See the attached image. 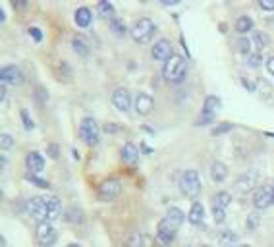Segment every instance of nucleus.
<instances>
[{"mask_svg": "<svg viewBox=\"0 0 274 247\" xmlns=\"http://www.w3.org/2000/svg\"><path fill=\"white\" fill-rule=\"evenodd\" d=\"M162 75L168 83H182L187 78V62L184 56L174 54L164 62Z\"/></svg>", "mask_w": 274, "mask_h": 247, "instance_id": "obj_1", "label": "nucleus"}, {"mask_svg": "<svg viewBox=\"0 0 274 247\" xmlns=\"http://www.w3.org/2000/svg\"><path fill=\"white\" fill-rule=\"evenodd\" d=\"M154 31H156V24H154L151 17H139L135 24L131 25L129 35H131V39L135 41V43H139V45H147V43L153 41Z\"/></svg>", "mask_w": 274, "mask_h": 247, "instance_id": "obj_2", "label": "nucleus"}, {"mask_svg": "<svg viewBox=\"0 0 274 247\" xmlns=\"http://www.w3.org/2000/svg\"><path fill=\"white\" fill-rule=\"evenodd\" d=\"M80 137L83 139V143L89 145V147L99 145V139H101V128H99L97 120L91 118V116H85V118L81 120Z\"/></svg>", "mask_w": 274, "mask_h": 247, "instance_id": "obj_3", "label": "nucleus"}, {"mask_svg": "<svg viewBox=\"0 0 274 247\" xmlns=\"http://www.w3.org/2000/svg\"><path fill=\"white\" fill-rule=\"evenodd\" d=\"M180 189L186 197L195 199L201 193V178L197 174V170H186L180 178Z\"/></svg>", "mask_w": 274, "mask_h": 247, "instance_id": "obj_4", "label": "nucleus"}, {"mask_svg": "<svg viewBox=\"0 0 274 247\" xmlns=\"http://www.w3.org/2000/svg\"><path fill=\"white\" fill-rule=\"evenodd\" d=\"M35 239H37V243H39L41 247H52L58 239V232L49 220H47V222H37Z\"/></svg>", "mask_w": 274, "mask_h": 247, "instance_id": "obj_5", "label": "nucleus"}, {"mask_svg": "<svg viewBox=\"0 0 274 247\" xmlns=\"http://www.w3.org/2000/svg\"><path fill=\"white\" fill-rule=\"evenodd\" d=\"M120 193H122V182L120 180H116V178H108V180H105V182H101L97 195L103 203H110V201L116 199Z\"/></svg>", "mask_w": 274, "mask_h": 247, "instance_id": "obj_6", "label": "nucleus"}, {"mask_svg": "<svg viewBox=\"0 0 274 247\" xmlns=\"http://www.w3.org/2000/svg\"><path fill=\"white\" fill-rule=\"evenodd\" d=\"M176 234H178V228L174 224H170L166 218H162L159 226H156V243L161 247H168L174 243V239H176Z\"/></svg>", "mask_w": 274, "mask_h": 247, "instance_id": "obj_7", "label": "nucleus"}, {"mask_svg": "<svg viewBox=\"0 0 274 247\" xmlns=\"http://www.w3.org/2000/svg\"><path fill=\"white\" fill-rule=\"evenodd\" d=\"M27 213L37 222H47L49 220V208H47L45 197H31V199L27 201Z\"/></svg>", "mask_w": 274, "mask_h": 247, "instance_id": "obj_8", "label": "nucleus"}, {"mask_svg": "<svg viewBox=\"0 0 274 247\" xmlns=\"http://www.w3.org/2000/svg\"><path fill=\"white\" fill-rule=\"evenodd\" d=\"M272 205V189H270V183L265 185H259L257 189L253 192V207L257 211H265Z\"/></svg>", "mask_w": 274, "mask_h": 247, "instance_id": "obj_9", "label": "nucleus"}, {"mask_svg": "<svg viewBox=\"0 0 274 247\" xmlns=\"http://www.w3.org/2000/svg\"><path fill=\"white\" fill-rule=\"evenodd\" d=\"M151 56L159 62H166L168 58L174 56V45L168 39H159L151 48Z\"/></svg>", "mask_w": 274, "mask_h": 247, "instance_id": "obj_10", "label": "nucleus"}, {"mask_svg": "<svg viewBox=\"0 0 274 247\" xmlns=\"http://www.w3.org/2000/svg\"><path fill=\"white\" fill-rule=\"evenodd\" d=\"M0 83H4V85H22L24 83V73L14 64L4 66L0 70Z\"/></svg>", "mask_w": 274, "mask_h": 247, "instance_id": "obj_11", "label": "nucleus"}, {"mask_svg": "<svg viewBox=\"0 0 274 247\" xmlns=\"http://www.w3.org/2000/svg\"><path fill=\"white\" fill-rule=\"evenodd\" d=\"M133 108L139 116H149L154 110V99L147 93H137L133 99Z\"/></svg>", "mask_w": 274, "mask_h": 247, "instance_id": "obj_12", "label": "nucleus"}, {"mask_svg": "<svg viewBox=\"0 0 274 247\" xmlns=\"http://www.w3.org/2000/svg\"><path fill=\"white\" fill-rule=\"evenodd\" d=\"M112 104L118 112H129L131 108V95L126 87H118L112 93Z\"/></svg>", "mask_w": 274, "mask_h": 247, "instance_id": "obj_13", "label": "nucleus"}, {"mask_svg": "<svg viewBox=\"0 0 274 247\" xmlns=\"http://www.w3.org/2000/svg\"><path fill=\"white\" fill-rule=\"evenodd\" d=\"M25 166H27V170H29L31 174H41V172L45 170V159H43V155L37 151L27 153V157H25Z\"/></svg>", "mask_w": 274, "mask_h": 247, "instance_id": "obj_14", "label": "nucleus"}, {"mask_svg": "<svg viewBox=\"0 0 274 247\" xmlns=\"http://www.w3.org/2000/svg\"><path fill=\"white\" fill-rule=\"evenodd\" d=\"M257 178L259 174L255 170H251V172H245L243 176H240V180H238V189L242 193H249L253 189H257L255 185H257Z\"/></svg>", "mask_w": 274, "mask_h": 247, "instance_id": "obj_15", "label": "nucleus"}, {"mask_svg": "<svg viewBox=\"0 0 274 247\" xmlns=\"http://www.w3.org/2000/svg\"><path fill=\"white\" fill-rule=\"evenodd\" d=\"M228 178V166L222 160H214L210 164V180L214 183H222Z\"/></svg>", "mask_w": 274, "mask_h": 247, "instance_id": "obj_16", "label": "nucleus"}, {"mask_svg": "<svg viewBox=\"0 0 274 247\" xmlns=\"http://www.w3.org/2000/svg\"><path fill=\"white\" fill-rule=\"evenodd\" d=\"M73 22H75V25L77 27H89L91 25V22H93V12L87 8V6H81V8L75 10V14H73Z\"/></svg>", "mask_w": 274, "mask_h": 247, "instance_id": "obj_17", "label": "nucleus"}, {"mask_svg": "<svg viewBox=\"0 0 274 247\" xmlns=\"http://www.w3.org/2000/svg\"><path fill=\"white\" fill-rule=\"evenodd\" d=\"M122 160L126 162V164H129V166H133V164H137V160H139V149H137L133 143H126L124 147H122Z\"/></svg>", "mask_w": 274, "mask_h": 247, "instance_id": "obj_18", "label": "nucleus"}, {"mask_svg": "<svg viewBox=\"0 0 274 247\" xmlns=\"http://www.w3.org/2000/svg\"><path fill=\"white\" fill-rule=\"evenodd\" d=\"M187 220L193 224V226H199V224H203V220H205V207H203V203L195 201L193 205H191V208H189Z\"/></svg>", "mask_w": 274, "mask_h": 247, "instance_id": "obj_19", "label": "nucleus"}, {"mask_svg": "<svg viewBox=\"0 0 274 247\" xmlns=\"http://www.w3.org/2000/svg\"><path fill=\"white\" fill-rule=\"evenodd\" d=\"M45 201H47V208H49V222L56 220L60 216V211H62V201L58 199L56 195H47Z\"/></svg>", "mask_w": 274, "mask_h": 247, "instance_id": "obj_20", "label": "nucleus"}, {"mask_svg": "<svg viewBox=\"0 0 274 247\" xmlns=\"http://www.w3.org/2000/svg\"><path fill=\"white\" fill-rule=\"evenodd\" d=\"M72 47H73V52H75V54H80L81 58L89 56V52H91V47H89L87 39H85L83 35H75V37H73Z\"/></svg>", "mask_w": 274, "mask_h": 247, "instance_id": "obj_21", "label": "nucleus"}, {"mask_svg": "<svg viewBox=\"0 0 274 247\" xmlns=\"http://www.w3.org/2000/svg\"><path fill=\"white\" fill-rule=\"evenodd\" d=\"M166 220H168L170 224H174L178 230H180V226L186 222V213L182 211V208H178V207H170L168 208V213H166V216H164Z\"/></svg>", "mask_w": 274, "mask_h": 247, "instance_id": "obj_22", "label": "nucleus"}, {"mask_svg": "<svg viewBox=\"0 0 274 247\" xmlns=\"http://www.w3.org/2000/svg\"><path fill=\"white\" fill-rule=\"evenodd\" d=\"M220 106H222V101L214 95H209L205 99V103H203V114H209V116H217V112L220 110Z\"/></svg>", "mask_w": 274, "mask_h": 247, "instance_id": "obj_23", "label": "nucleus"}, {"mask_svg": "<svg viewBox=\"0 0 274 247\" xmlns=\"http://www.w3.org/2000/svg\"><path fill=\"white\" fill-rule=\"evenodd\" d=\"M153 245V241L151 238L143 234V232H133L131 236H129V241H128V247H151Z\"/></svg>", "mask_w": 274, "mask_h": 247, "instance_id": "obj_24", "label": "nucleus"}, {"mask_svg": "<svg viewBox=\"0 0 274 247\" xmlns=\"http://www.w3.org/2000/svg\"><path fill=\"white\" fill-rule=\"evenodd\" d=\"M251 43H253V47H255V52H261V50H265V48L270 45V39H268V35H266L265 31L255 29V31H253V37H251Z\"/></svg>", "mask_w": 274, "mask_h": 247, "instance_id": "obj_25", "label": "nucleus"}, {"mask_svg": "<svg viewBox=\"0 0 274 247\" xmlns=\"http://www.w3.org/2000/svg\"><path fill=\"white\" fill-rule=\"evenodd\" d=\"M108 24H110V31H112L116 37H126V33H128V25H126V22H124L120 16L110 17V20H108Z\"/></svg>", "mask_w": 274, "mask_h": 247, "instance_id": "obj_26", "label": "nucleus"}, {"mask_svg": "<svg viewBox=\"0 0 274 247\" xmlns=\"http://www.w3.org/2000/svg\"><path fill=\"white\" fill-rule=\"evenodd\" d=\"M236 31L240 33V35H245V33L249 31H255L253 29V20H251L249 16H240L238 20H236Z\"/></svg>", "mask_w": 274, "mask_h": 247, "instance_id": "obj_27", "label": "nucleus"}, {"mask_svg": "<svg viewBox=\"0 0 274 247\" xmlns=\"http://www.w3.org/2000/svg\"><path fill=\"white\" fill-rule=\"evenodd\" d=\"M97 8H99V12H101V16H105V17H114L116 14H114V4L112 2H108V0H101L97 4Z\"/></svg>", "mask_w": 274, "mask_h": 247, "instance_id": "obj_28", "label": "nucleus"}, {"mask_svg": "<svg viewBox=\"0 0 274 247\" xmlns=\"http://www.w3.org/2000/svg\"><path fill=\"white\" fill-rule=\"evenodd\" d=\"M230 203H232V195L228 192H220L214 195V207H220L226 211V207H228Z\"/></svg>", "mask_w": 274, "mask_h": 247, "instance_id": "obj_29", "label": "nucleus"}, {"mask_svg": "<svg viewBox=\"0 0 274 247\" xmlns=\"http://www.w3.org/2000/svg\"><path fill=\"white\" fill-rule=\"evenodd\" d=\"M25 180H27V182H31L33 185L41 187V189H50V183L47 182V180L39 178L37 174H31V172H27V174H25Z\"/></svg>", "mask_w": 274, "mask_h": 247, "instance_id": "obj_30", "label": "nucleus"}, {"mask_svg": "<svg viewBox=\"0 0 274 247\" xmlns=\"http://www.w3.org/2000/svg\"><path fill=\"white\" fill-rule=\"evenodd\" d=\"M238 239V234H234L232 230H224L222 234H220V238H218V241H220V245H234V241Z\"/></svg>", "mask_w": 274, "mask_h": 247, "instance_id": "obj_31", "label": "nucleus"}, {"mask_svg": "<svg viewBox=\"0 0 274 247\" xmlns=\"http://www.w3.org/2000/svg\"><path fill=\"white\" fill-rule=\"evenodd\" d=\"M251 47H253V43H251L247 37H240V39H238V50H240L242 54L249 56L251 52H255V50H253Z\"/></svg>", "mask_w": 274, "mask_h": 247, "instance_id": "obj_32", "label": "nucleus"}, {"mask_svg": "<svg viewBox=\"0 0 274 247\" xmlns=\"http://www.w3.org/2000/svg\"><path fill=\"white\" fill-rule=\"evenodd\" d=\"M245 60H247V66H249V68H259V66L265 62L261 52H251L249 56H245Z\"/></svg>", "mask_w": 274, "mask_h": 247, "instance_id": "obj_33", "label": "nucleus"}, {"mask_svg": "<svg viewBox=\"0 0 274 247\" xmlns=\"http://www.w3.org/2000/svg\"><path fill=\"white\" fill-rule=\"evenodd\" d=\"M19 116H22V122H24V128L27 129V131H31V129H35V122H33V118L29 116V112L25 110V108H22L19 110Z\"/></svg>", "mask_w": 274, "mask_h": 247, "instance_id": "obj_34", "label": "nucleus"}, {"mask_svg": "<svg viewBox=\"0 0 274 247\" xmlns=\"http://www.w3.org/2000/svg\"><path fill=\"white\" fill-rule=\"evenodd\" d=\"M0 147H2V151H8L14 147V137L10 136V134H2L0 136Z\"/></svg>", "mask_w": 274, "mask_h": 247, "instance_id": "obj_35", "label": "nucleus"}, {"mask_svg": "<svg viewBox=\"0 0 274 247\" xmlns=\"http://www.w3.org/2000/svg\"><path fill=\"white\" fill-rule=\"evenodd\" d=\"M232 128H234V124H230V122H222V124H218L217 128L212 129V136H222V134H228Z\"/></svg>", "mask_w": 274, "mask_h": 247, "instance_id": "obj_36", "label": "nucleus"}, {"mask_svg": "<svg viewBox=\"0 0 274 247\" xmlns=\"http://www.w3.org/2000/svg\"><path fill=\"white\" fill-rule=\"evenodd\" d=\"M212 218L217 224H224L226 222V211L220 207H212Z\"/></svg>", "mask_w": 274, "mask_h": 247, "instance_id": "obj_37", "label": "nucleus"}, {"mask_svg": "<svg viewBox=\"0 0 274 247\" xmlns=\"http://www.w3.org/2000/svg\"><path fill=\"white\" fill-rule=\"evenodd\" d=\"M259 222H261V216H259L257 213H253V215L247 216V222H245V226H247V230H257Z\"/></svg>", "mask_w": 274, "mask_h": 247, "instance_id": "obj_38", "label": "nucleus"}, {"mask_svg": "<svg viewBox=\"0 0 274 247\" xmlns=\"http://www.w3.org/2000/svg\"><path fill=\"white\" fill-rule=\"evenodd\" d=\"M214 118H217V116H209V114H199V116H197V120H195V126H207V124H212V122H214Z\"/></svg>", "mask_w": 274, "mask_h": 247, "instance_id": "obj_39", "label": "nucleus"}, {"mask_svg": "<svg viewBox=\"0 0 274 247\" xmlns=\"http://www.w3.org/2000/svg\"><path fill=\"white\" fill-rule=\"evenodd\" d=\"M47 155H49L50 159L58 160V157H60V147L56 143H49L47 145Z\"/></svg>", "mask_w": 274, "mask_h": 247, "instance_id": "obj_40", "label": "nucleus"}, {"mask_svg": "<svg viewBox=\"0 0 274 247\" xmlns=\"http://www.w3.org/2000/svg\"><path fill=\"white\" fill-rule=\"evenodd\" d=\"M259 8L265 12H272L274 10V0H259Z\"/></svg>", "mask_w": 274, "mask_h": 247, "instance_id": "obj_41", "label": "nucleus"}, {"mask_svg": "<svg viewBox=\"0 0 274 247\" xmlns=\"http://www.w3.org/2000/svg\"><path fill=\"white\" fill-rule=\"evenodd\" d=\"M29 35H31V39H35L37 43L43 41V31H41L39 27H29Z\"/></svg>", "mask_w": 274, "mask_h": 247, "instance_id": "obj_42", "label": "nucleus"}, {"mask_svg": "<svg viewBox=\"0 0 274 247\" xmlns=\"http://www.w3.org/2000/svg\"><path fill=\"white\" fill-rule=\"evenodd\" d=\"M242 85H243L245 89H247V91H251V93H257V85H255L253 81H249V80H245V78H242Z\"/></svg>", "mask_w": 274, "mask_h": 247, "instance_id": "obj_43", "label": "nucleus"}, {"mask_svg": "<svg viewBox=\"0 0 274 247\" xmlns=\"http://www.w3.org/2000/svg\"><path fill=\"white\" fill-rule=\"evenodd\" d=\"M265 66H266V70H268V73L274 78V54L272 56H268L265 60Z\"/></svg>", "mask_w": 274, "mask_h": 247, "instance_id": "obj_44", "label": "nucleus"}, {"mask_svg": "<svg viewBox=\"0 0 274 247\" xmlns=\"http://www.w3.org/2000/svg\"><path fill=\"white\" fill-rule=\"evenodd\" d=\"M6 95H8V85L0 83V101H6Z\"/></svg>", "mask_w": 274, "mask_h": 247, "instance_id": "obj_45", "label": "nucleus"}, {"mask_svg": "<svg viewBox=\"0 0 274 247\" xmlns=\"http://www.w3.org/2000/svg\"><path fill=\"white\" fill-rule=\"evenodd\" d=\"M105 131H108V134H110V131H118V126H116V124H108V126H106L105 128Z\"/></svg>", "mask_w": 274, "mask_h": 247, "instance_id": "obj_46", "label": "nucleus"}, {"mask_svg": "<svg viewBox=\"0 0 274 247\" xmlns=\"http://www.w3.org/2000/svg\"><path fill=\"white\" fill-rule=\"evenodd\" d=\"M0 22H2V24L6 22V12H4V8H0Z\"/></svg>", "mask_w": 274, "mask_h": 247, "instance_id": "obj_47", "label": "nucleus"}, {"mask_svg": "<svg viewBox=\"0 0 274 247\" xmlns=\"http://www.w3.org/2000/svg\"><path fill=\"white\" fill-rule=\"evenodd\" d=\"M0 168H2V170H4V168H6V157H4V155H2V157H0Z\"/></svg>", "mask_w": 274, "mask_h": 247, "instance_id": "obj_48", "label": "nucleus"}, {"mask_svg": "<svg viewBox=\"0 0 274 247\" xmlns=\"http://www.w3.org/2000/svg\"><path fill=\"white\" fill-rule=\"evenodd\" d=\"M25 2H14V8H24Z\"/></svg>", "mask_w": 274, "mask_h": 247, "instance_id": "obj_49", "label": "nucleus"}, {"mask_svg": "<svg viewBox=\"0 0 274 247\" xmlns=\"http://www.w3.org/2000/svg\"><path fill=\"white\" fill-rule=\"evenodd\" d=\"M270 189H272V205H274V180L270 182Z\"/></svg>", "mask_w": 274, "mask_h": 247, "instance_id": "obj_50", "label": "nucleus"}, {"mask_svg": "<svg viewBox=\"0 0 274 247\" xmlns=\"http://www.w3.org/2000/svg\"><path fill=\"white\" fill-rule=\"evenodd\" d=\"M66 247H81V245H80V243H68Z\"/></svg>", "mask_w": 274, "mask_h": 247, "instance_id": "obj_51", "label": "nucleus"}, {"mask_svg": "<svg viewBox=\"0 0 274 247\" xmlns=\"http://www.w3.org/2000/svg\"><path fill=\"white\" fill-rule=\"evenodd\" d=\"M236 247H251L249 243H242V245H236Z\"/></svg>", "mask_w": 274, "mask_h": 247, "instance_id": "obj_52", "label": "nucleus"}, {"mask_svg": "<svg viewBox=\"0 0 274 247\" xmlns=\"http://www.w3.org/2000/svg\"><path fill=\"white\" fill-rule=\"evenodd\" d=\"M187 247H189V245H187Z\"/></svg>", "mask_w": 274, "mask_h": 247, "instance_id": "obj_53", "label": "nucleus"}]
</instances>
